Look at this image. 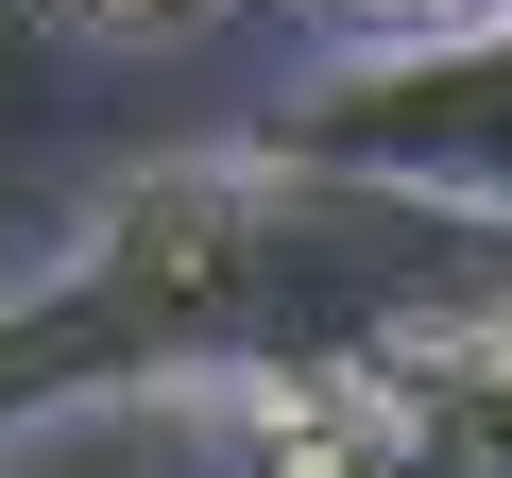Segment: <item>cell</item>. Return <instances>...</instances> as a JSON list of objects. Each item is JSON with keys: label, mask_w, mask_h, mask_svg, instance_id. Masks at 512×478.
<instances>
[{"label": "cell", "mask_w": 512, "mask_h": 478, "mask_svg": "<svg viewBox=\"0 0 512 478\" xmlns=\"http://www.w3.org/2000/svg\"><path fill=\"white\" fill-rule=\"evenodd\" d=\"M256 154L376 171V188H427L461 222H512V0L495 18H444V35H376L359 69L291 86L256 120Z\"/></svg>", "instance_id": "6da1fadb"}, {"label": "cell", "mask_w": 512, "mask_h": 478, "mask_svg": "<svg viewBox=\"0 0 512 478\" xmlns=\"http://www.w3.org/2000/svg\"><path fill=\"white\" fill-rule=\"evenodd\" d=\"M376 393L427 427L444 478H512V308H495V325H444V342H410V359H376Z\"/></svg>", "instance_id": "3957f363"}, {"label": "cell", "mask_w": 512, "mask_h": 478, "mask_svg": "<svg viewBox=\"0 0 512 478\" xmlns=\"http://www.w3.org/2000/svg\"><path fill=\"white\" fill-rule=\"evenodd\" d=\"M239 478H444V461H427V427L376 376H325V393H274V427H256Z\"/></svg>", "instance_id": "277c9868"}, {"label": "cell", "mask_w": 512, "mask_h": 478, "mask_svg": "<svg viewBox=\"0 0 512 478\" xmlns=\"http://www.w3.org/2000/svg\"><path fill=\"white\" fill-rule=\"evenodd\" d=\"M52 18H86V35H171V18H205V0H52Z\"/></svg>", "instance_id": "8992f818"}, {"label": "cell", "mask_w": 512, "mask_h": 478, "mask_svg": "<svg viewBox=\"0 0 512 478\" xmlns=\"http://www.w3.org/2000/svg\"><path fill=\"white\" fill-rule=\"evenodd\" d=\"M103 393H171V342H154L137 257L86 222L35 291H0V444H35L52 410H103Z\"/></svg>", "instance_id": "7a4b0ae2"}, {"label": "cell", "mask_w": 512, "mask_h": 478, "mask_svg": "<svg viewBox=\"0 0 512 478\" xmlns=\"http://www.w3.org/2000/svg\"><path fill=\"white\" fill-rule=\"evenodd\" d=\"M308 18H342V35H444V18H495V0H308Z\"/></svg>", "instance_id": "5b68a950"}]
</instances>
